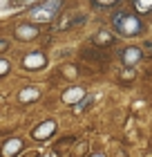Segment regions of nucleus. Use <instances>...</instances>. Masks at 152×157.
<instances>
[{
  "mask_svg": "<svg viewBox=\"0 0 152 157\" xmlns=\"http://www.w3.org/2000/svg\"><path fill=\"white\" fill-rule=\"evenodd\" d=\"M7 67H9V65H7V61H0V74L7 72Z\"/></svg>",
  "mask_w": 152,
  "mask_h": 157,
  "instance_id": "9b49d317",
  "label": "nucleus"
},
{
  "mask_svg": "<svg viewBox=\"0 0 152 157\" xmlns=\"http://www.w3.org/2000/svg\"><path fill=\"white\" fill-rule=\"evenodd\" d=\"M36 97H38V92H36V90H25L23 94H20L23 101H27V99H36Z\"/></svg>",
  "mask_w": 152,
  "mask_h": 157,
  "instance_id": "9d476101",
  "label": "nucleus"
},
{
  "mask_svg": "<svg viewBox=\"0 0 152 157\" xmlns=\"http://www.w3.org/2000/svg\"><path fill=\"white\" fill-rule=\"evenodd\" d=\"M18 36H36V27H20Z\"/></svg>",
  "mask_w": 152,
  "mask_h": 157,
  "instance_id": "6e6552de",
  "label": "nucleus"
},
{
  "mask_svg": "<svg viewBox=\"0 0 152 157\" xmlns=\"http://www.w3.org/2000/svg\"><path fill=\"white\" fill-rule=\"evenodd\" d=\"M54 128H56V124H54V121H47V124H40L38 128H36L34 137H36V139H45V137H49V135L54 132Z\"/></svg>",
  "mask_w": 152,
  "mask_h": 157,
  "instance_id": "7ed1b4c3",
  "label": "nucleus"
},
{
  "mask_svg": "<svg viewBox=\"0 0 152 157\" xmlns=\"http://www.w3.org/2000/svg\"><path fill=\"white\" fill-rule=\"evenodd\" d=\"M98 2H103V5H110V2H114V0H98Z\"/></svg>",
  "mask_w": 152,
  "mask_h": 157,
  "instance_id": "f8f14e48",
  "label": "nucleus"
},
{
  "mask_svg": "<svg viewBox=\"0 0 152 157\" xmlns=\"http://www.w3.org/2000/svg\"><path fill=\"white\" fill-rule=\"evenodd\" d=\"M139 59H141V52H139L136 47H128V49H125V54H123V61H125L128 65H134V63L139 61Z\"/></svg>",
  "mask_w": 152,
  "mask_h": 157,
  "instance_id": "20e7f679",
  "label": "nucleus"
},
{
  "mask_svg": "<svg viewBox=\"0 0 152 157\" xmlns=\"http://www.w3.org/2000/svg\"><path fill=\"white\" fill-rule=\"evenodd\" d=\"M136 7H139L141 11H148L152 7V0H136Z\"/></svg>",
  "mask_w": 152,
  "mask_h": 157,
  "instance_id": "1a4fd4ad",
  "label": "nucleus"
},
{
  "mask_svg": "<svg viewBox=\"0 0 152 157\" xmlns=\"http://www.w3.org/2000/svg\"><path fill=\"white\" fill-rule=\"evenodd\" d=\"M58 7H61L58 0H47V2H43L40 7L29 9V18L32 20H49L56 11H58Z\"/></svg>",
  "mask_w": 152,
  "mask_h": 157,
  "instance_id": "f257e3e1",
  "label": "nucleus"
},
{
  "mask_svg": "<svg viewBox=\"0 0 152 157\" xmlns=\"http://www.w3.org/2000/svg\"><path fill=\"white\" fill-rule=\"evenodd\" d=\"M18 151H20V139H11V141H7V144H5L2 155H5V157H13Z\"/></svg>",
  "mask_w": 152,
  "mask_h": 157,
  "instance_id": "39448f33",
  "label": "nucleus"
},
{
  "mask_svg": "<svg viewBox=\"0 0 152 157\" xmlns=\"http://www.w3.org/2000/svg\"><path fill=\"white\" fill-rule=\"evenodd\" d=\"M114 27H117L121 34H125V36H130V34H136V32L141 29L139 20H136L134 16H117V18H114Z\"/></svg>",
  "mask_w": 152,
  "mask_h": 157,
  "instance_id": "f03ea898",
  "label": "nucleus"
},
{
  "mask_svg": "<svg viewBox=\"0 0 152 157\" xmlns=\"http://www.w3.org/2000/svg\"><path fill=\"white\" fill-rule=\"evenodd\" d=\"M83 97V90H69V92H65V94H63V99H65V101H76V99H81Z\"/></svg>",
  "mask_w": 152,
  "mask_h": 157,
  "instance_id": "0eeeda50",
  "label": "nucleus"
},
{
  "mask_svg": "<svg viewBox=\"0 0 152 157\" xmlns=\"http://www.w3.org/2000/svg\"><path fill=\"white\" fill-rule=\"evenodd\" d=\"M94 157H103V155H94Z\"/></svg>",
  "mask_w": 152,
  "mask_h": 157,
  "instance_id": "ddd939ff",
  "label": "nucleus"
},
{
  "mask_svg": "<svg viewBox=\"0 0 152 157\" xmlns=\"http://www.w3.org/2000/svg\"><path fill=\"white\" fill-rule=\"evenodd\" d=\"M25 65L27 67H43V65H45V59H43L40 54H29L25 59Z\"/></svg>",
  "mask_w": 152,
  "mask_h": 157,
  "instance_id": "423d86ee",
  "label": "nucleus"
}]
</instances>
